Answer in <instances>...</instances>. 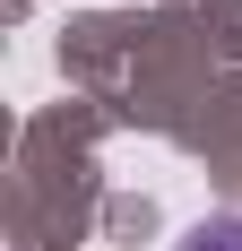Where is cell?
<instances>
[{
	"label": "cell",
	"instance_id": "obj_1",
	"mask_svg": "<svg viewBox=\"0 0 242 251\" xmlns=\"http://www.w3.org/2000/svg\"><path fill=\"white\" fill-rule=\"evenodd\" d=\"M173 251H242V217H199Z\"/></svg>",
	"mask_w": 242,
	"mask_h": 251
}]
</instances>
